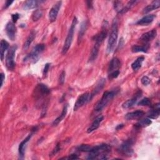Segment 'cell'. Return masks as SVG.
I'll list each match as a JSON object with an SVG mask.
<instances>
[{
	"label": "cell",
	"mask_w": 160,
	"mask_h": 160,
	"mask_svg": "<svg viewBox=\"0 0 160 160\" xmlns=\"http://www.w3.org/2000/svg\"><path fill=\"white\" fill-rule=\"evenodd\" d=\"M111 151V146L106 144H102L91 148L89 152L88 159H107L108 154Z\"/></svg>",
	"instance_id": "cell-1"
},
{
	"label": "cell",
	"mask_w": 160,
	"mask_h": 160,
	"mask_svg": "<svg viewBox=\"0 0 160 160\" xmlns=\"http://www.w3.org/2000/svg\"><path fill=\"white\" fill-rule=\"evenodd\" d=\"M118 36V24L117 19H114L112 23L111 32H110L108 41L107 52L108 53H111L114 51L116 46Z\"/></svg>",
	"instance_id": "cell-2"
},
{
	"label": "cell",
	"mask_w": 160,
	"mask_h": 160,
	"mask_svg": "<svg viewBox=\"0 0 160 160\" xmlns=\"http://www.w3.org/2000/svg\"><path fill=\"white\" fill-rule=\"evenodd\" d=\"M78 22V19L76 17H74L73 18V20L72 21L71 27L69 29L67 37L65 39V42L64 43L62 49V54H65L69 50L71 43L72 42V39H73V36H74V29L76 28V26Z\"/></svg>",
	"instance_id": "cell-3"
},
{
	"label": "cell",
	"mask_w": 160,
	"mask_h": 160,
	"mask_svg": "<svg viewBox=\"0 0 160 160\" xmlns=\"http://www.w3.org/2000/svg\"><path fill=\"white\" fill-rule=\"evenodd\" d=\"M45 46L44 44H38L34 47L32 51L24 59V61H31L36 63L39 59L40 54L43 52Z\"/></svg>",
	"instance_id": "cell-4"
},
{
	"label": "cell",
	"mask_w": 160,
	"mask_h": 160,
	"mask_svg": "<svg viewBox=\"0 0 160 160\" xmlns=\"http://www.w3.org/2000/svg\"><path fill=\"white\" fill-rule=\"evenodd\" d=\"M116 92L115 91H106L104 92L101 99L98 101L96 105L94 107V109L96 111H101L106 105L107 104L114 98L116 95Z\"/></svg>",
	"instance_id": "cell-5"
},
{
	"label": "cell",
	"mask_w": 160,
	"mask_h": 160,
	"mask_svg": "<svg viewBox=\"0 0 160 160\" xmlns=\"http://www.w3.org/2000/svg\"><path fill=\"white\" fill-rule=\"evenodd\" d=\"M17 49V46L14 45L9 48L6 55V66L9 70H13L15 67L14 56Z\"/></svg>",
	"instance_id": "cell-6"
},
{
	"label": "cell",
	"mask_w": 160,
	"mask_h": 160,
	"mask_svg": "<svg viewBox=\"0 0 160 160\" xmlns=\"http://www.w3.org/2000/svg\"><path fill=\"white\" fill-rule=\"evenodd\" d=\"M133 140L130 139H128L125 141H124L120 146L119 148V151L120 152L122 153V154L125 155H128V156H131L132 152V144H133Z\"/></svg>",
	"instance_id": "cell-7"
},
{
	"label": "cell",
	"mask_w": 160,
	"mask_h": 160,
	"mask_svg": "<svg viewBox=\"0 0 160 160\" xmlns=\"http://www.w3.org/2000/svg\"><path fill=\"white\" fill-rule=\"evenodd\" d=\"M108 22L106 21H104L102 26L101 31L97 35L94 36V41L96 44H98L101 46V44L102 42L104 39L106 38L108 34Z\"/></svg>",
	"instance_id": "cell-8"
},
{
	"label": "cell",
	"mask_w": 160,
	"mask_h": 160,
	"mask_svg": "<svg viewBox=\"0 0 160 160\" xmlns=\"http://www.w3.org/2000/svg\"><path fill=\"white\" fill-rule=\"evenodd\" d=\"M91 101L90 99V94L89 92H85L82 94H81L79 98H78L76 102L74 104V110L76 111L84 104H86L88 101Z\"/></svg>",
	"instance_id": "cell-9"
},
{
	"label": "cell",
	"mask_w": 160,
	"mask_h": 160,
	"mask_svg": "<svg viewBox=\"0 0 160 160\" xmlns=\"http://www.w3.org/2000/svg\"><path fill=\"white\" fill-rule=\"evenodd\" d=\"M61 4L62 1H58L53 5V6L50 9L49 12V19L51 22H54V21H56L59 11L61 6Z\"/></svg>",
	"instance_id": "cell-10"
},
{
	"label": "cell",
	"mask_w": 160,
	"mask_h": 160,
	"mask_svg": "<svg viewBox=\"0 0 160 160\" xmlns=\"http://www.w3.org/2000/svg\"><path fill=\"white\" fill-rule=\"evenodd\" d=\"M6 32L8 38L11 40L14 41L16 38V34L17 29L13 22H8L6 26Z\"/></svg>",
	"instance_id": "cell-11"
},
{
	"label": "cell",
	"mask_w": 160,
	"mask_h": 160,
	"mask_svg": "<svg viewBox=\"0 0 160 160\" xmlns=\"http://www.w3.org/2000/svg\"><path fill=\"white\" fill-rule=\"evenodd\" d=\"M35 92H36V94H35L36 96H38V98L39 99L49 94L50 90L46 85L43 84H39L36 86L35 89Z\"/></svg>",
	"instance_id": "cell-12"
},
{
	"label": "cell",
	"mask_w": 160,
	"mask_h": 160,
	"mask_svg": "<svg viewBox=\"0 0 160 160\" xmlns=\"http://www.w3.org/2000/svg\"><path fill=\"white\" fill-rule=\"evenodd\" d=\"M157 35V31L156 29H152L150 31L146 32L144 33L140 38V40L144 42L145 44H148L149 41H152Z\"/></svg>",
	"instance_id": "cell-13"
},
{
	"label": "cell",
	"mask_w": 160,
	"mask_h": 160,
	"mask_svg": "<svg viewBox=\"0 0 160 160\" xmlns=\"http://www.w3.org/2000/svg\"><path fill=\"white\" fill-rule=\"evenodd\" d=\"M141 92L140 91L138 92L135 95L134 97H133L132 98H131L130 99H128L126 101H125L122 104V107L124 109H127V108H129L132 107V106H134L136 103V102L138 101V99L141 96Z\"/></svg>",
	"instance_id": "cell-14"
},
{
	"label": "cell",
	"mask_w": 160,
	"mask_h": 160,
	"mask_svg": "<svg viewBox=\"0 0 160 160\" xmlns=\"http://www.w3.org/2000/svg\"><path fill=\"white\" fill-rule=\"evenodd\" d=\"M103 118H104V117L102 116H99L98 118H96L94 119V121L92 122V124L90 125V126L88 128L87 132L90 133V132H92L93 131L99 128L101 122L102 121Z\"/></svg>",
	"instance_id": "cell-15"
},
{
	"label": "cell",
	"mask_w": 160,
	"mask_h": 160,
	"mask_svg": "<svg viewBox=\"0 0 160 160\" xmlns=\"http://www.w3.org/2000/svg\"><path fill=\"white\" fill-rule=\"evenodd\" d=\"M42 1H37V0H29L26 1L23 4V8L26 10L31 9L37 8L41 3L43 2Z\"/></svg>",
	"instance_id": "cell-16"
},
{
	"label": "cell",
	"mask_w": 160,
	"mask_h": 160,
	"mask_svg": "<svg viewBox=\"0 0 160 160\" xmlns=\"http://www.w3.org/2000/svg\"><path fill=\"white\" fill-rule=\"evenodd\" d=\"M121 66V62L117 58H113L109 65V68H108V72L111 73L113 71L119 70V68Z\"/></svg>",
	"instance_id": "cell-17"
},
{
	"label": "cell",
	"mask_w": 160,
	"mask_h": 160,
	"mask_svg": "<svg viewBox=\"0 0 160 160\" xmlns=\"http://www.w3.org/2000/svg\"><path fill=\"white\" fill-rule=\"evenodd\" d=\"M32 136V134H29L20 144L19 146V157L21 158H23L24 156V151H25V148H26V145L27 144V142L30 140Z\"/></svg>",
	"instance_id": "cell-18"
},
{
	"label": "cell",
	"mask_w": 160,
	"mask_h": 160,
	"mask_svg": "<svg viewBox=\"0 0 160 160\" xmlns=\"http://www.w3.org/2000/svg\"><path fill=\"white\" fill-rule=\"evenodd\" d=\"M144 112L142 111L138 110L136 111L128 112L125 115V119L127 120H132V119H136L144 115Z\"/></svg>",
	"instance_id": "cell-19"
},
{
	"label": "cell",
	"mask_w": 160,
	"mask_h": 160,
	"mask_svg": "<svg viewBox=\"0 0 160 160\" xmlns=\"http://www.w3.org/2000/svg\"><path fill=\"white\" fill-rule=\"evenodd\" d=\"M105 82H106V81L104 79H99V82H98V84H96L95 88L93 89L92 92L91 94H90V99L91 100L92 99V98L96 96L104 87V84H105Z\"/></svg>",
	"instance_id": "cell-20"
},
{
	"label": "cell",
	"mask_w": 160,
	"mask_h": 160,
	"mask_svg": "<svg viewBox=\"0 0 160 160\" xmlns=\"http://www.w3.org/2000/svg\"><path fill=\"white\" fill-rule=\"evenodd\" d=\"M160 6V1L159 0H156V1H152L151 4H148L147 6H146L143 10H142V12L144 14H146V13H148L149 12L154 10V9H158L159 8Z\"/></svg>",
	"instance_id": "cell-21"
},
{
	"label": "cell",
	"mask_w": 160,
	"mask_h": 160,
	"mask_svg": "<svg viewBox=\"0 0 160 160\" xmlns=\"http://www.w3.org/2000/svg\"><path fill=\"white\" fill-rule=\"evenodd\" d=\"M154 17L155 16L153 14L146 15V16H144L143 18H142L141 19H139L136 22V24H139V25H142V26L148 25V24L151 23L153 21V20L154 19Z\"/></svg>",
	"instance_id": "cell-22"
},
{
	"label": "cell",
	"mask_w": 160,
	"mask_h": 160,
	"mask_svg": "<svg viewBox=\"0 0 160 160\" xmlns=\"http://www.w3.org/2000/svg\"><path fill=\"white\" fill-rule=\"evenodd\" d=\"M99 47H100V45L96 44V43L94 44V45L91 51V54H90L89 58V62H92L97 58L98 52H99Z\"/></svg>",
	"instance_id": "cell-23"
},
{
	"label": "cell",
	"mask_w": 160,
	"mask_h": 160,
	"mask_svg": "<svg viewBox=\"0 0 160 160\" xmlns=\"http://www.w3.org/2000/svg\"><path fill=\"white\" fill-rule=\"evenodd\" d=\"M87 28H88V23H87V21H83L81 23V26H80V28H79V34H78V42H79L84 35V33L87 29Z\"/></svg>",
	"instance_id": "cell-24"
},
{
	"label": "cell",
	"mask_w": 160,
	"mask_h": 160,
	"mask_svg": "<svg viewBox=\"0 0 160 160\" xmlns=\"http://www.w3.org/2000/svg\"><path fill=\"white\" fill-rule=\"evenodd\" d=\"M160 114V109H159V104L158 103L155 106H154V109L151 110L149 114H148V118L151 119H156L159 117Z\"/></svg>",
	"instance_id": "cell-25"
},
{
	"label": "cell",
	"mask_w": 160,
	"mask_h": 160,
	"mask_svg": "<svg viewBox=\"0 0 160 160\" xmlns=\"http://www.w3.org/2000/svg\"><path fill=\"white\" fill-rule=\"evenodd\" d=\"M9 48V43L4 39H2L0 42V56L1 60L2 61L4 57V52Z\"/></svg>",
	"instance_id": "cell-26"
},
{
	"label": "cell",
	"mask_w": 160,
	"mask_h": 160,
	"mask_svg": "<svg viewBox=\"0 0 160 160\" xmlns=\"http://www.w3.org/2000/svg\"><path fill=\"white\" fill-rule=\"evenodd\" d=\"M67 111H68V105H66L64 106L62 111L61 112V114L56 119H54V121L52 122V126H57L65 118V116L67 114Z\"/></svg>",
	"instance_id": "cell-27"
},
{
	"label": "cell",
	"mask_w": 160,
	"mask_h": 160,
	"mask_svg": "<svg viewBox=\"0 0 160 160\" xmlns=\"http://www.w3.org/2000/svg\"><path fill=\"white\" fill-rule=\"evenodd\" d=\"M35 36H36V32H35L34 31H31V32H30L29 35L28 36V37L27 38L26 40L25 41L24 44H23V49L26 50L27 49L29 48L30 44H31L32 43V42L33 41V40H34V38H35Z\"/></svg>",
	"instance_id": "cell-28"
},
{
	"label": "cell",
	"mask_w": 160,
	"mask_h": 160,
	"mask_svg": "<svg viewBox=\"0 0 160 160\" xmlns=\"http://www.w3.org/2000/svg\"><path fill=\"white\" fill-rule=\"evenodd\" d=\"M148 49H149V45H148V44H147L144 46L134 45L132 47L131 50H132V52H147Z\"/></svg>",
	"instance_id": "cell-29"
},
{
	"label": "cell",
	"mask_w": 160,
	"mask_h": 160,
	"mask_svg": "<svg viewBox=\"0 0 160 160\" xmlns=\"http://www.w3.org/2000/svg\"><path fill=\"white\" fill-rule=\"evenodd\" d=\"M144 59V58L141 56L138 58L135 61H134L131 64V68L134 71H138L139 70L142 65V63Z\"/></svg>",
	"instance_id": "cell-30"
},
{
	"label": "cell",
	"mask_w": 160,
	"mask_h": 160,
	"mask_svg": "<svg viewBox=\"0 0 160 160\" xmlns=\"http://www.w3.org/2000/svg\"><path fill=\"white\" fill-rule=\"evenodd\" d=\"M152 121L149 118H144L142 119L141 120H140L138 122H137L136 124V128H144L146 126H148L149 125H150L151 124Z\"/></svg>",
	"instance_id": "cell-31"
},
{
	"label": "cell",
	"mask_w": 160,
	"mask_h": 160,
	"mask_svg": "<svg viewBox=\"0 0 160 160\" xmlns=\"http://www.w3.org/2000/svg\"><path fill=\"white\" fill-rule=\"evenodd\" d=\"M136 2H137V1H129L125 6H123L122 9L119 12V14H123V13L126 12L127 11L130 10L136 4Z\"/></svg>",
	"instance_id": "cell-32"
},
{
	"label": "cell",
	"mask_w": 160,
	"mask_h": 160,
	"mask_svg": "<svg viewBox=\"0 0 160 160\" xmlns=\"http://www.w3.org/2000/svg\"><path fill=\"white\" fill-rule=\"evenodd\" d=\"M42 16V11L41 9L35 10L32 14V19L33 21H38Z\"/></svg>",
	"instance_id": "cell-33"
},
{
	"label": "cell",
	"mask_w": 160,
	"mask_h": 160,
	"mask_svg": "<svg viewBox=\"0 0 160 160\" xmlns=\"http://www.w3.org/2000/svg\"><path fill=\"white\" fill-rule=\"evenodd\" d=\"M92 146L88 145V144H81L78 148V149L82 152H89L91 149Z\"/></svg>",
	"instance_id": "cell-34"
},
{
	"label": "cell",
	"mask_w": 160,
	"mask_h": 160,
	"mask_svg": "<svg viewBox=\"0 0 160 160\" xmlns=\"http://www.w3.org/2000/svg\"><path fill=\"white\" fill-rule=\"evenodd\" d=\"M139 106H150L151 105V101L150 100L147 98H143L142 99H141L138 104Z\"/></svg>",
	"instance_id": "cell-35"
},
{
	"label": "cell",
	"mask_w": 160,
	"mask_h": 160,
	"mask_svg": "<svg viewBox=\"0 0 160 160\" xmlns=\"http://www.w3.org/2000/svg\"><path fill=\"white\" fill-rule=\"evenodd\" d=\"M141 83H142L143 85L147 86V85H148V84H150L151 80H150V79H149L148 76H143V77L141 78Z\"/></svg>",
	"instance_id": "cell-36"
},
{
	"label": "cell",
	"mask_w": 160,
	"mask_h": 160,
	"mask_svg": "<svg viewBox=\"0 0 160 160\" xmlns=\"http://www.w3.org/2000/svg\"><path fill=\"white\" fill-rule=\"evenodd\" d=\"M119 74V70H117V71H113L111 73H109V76H108V78L111 79H114V78H116Z\"/></svg>",
	"instance_id": "cell-37"
},
{
	"label": "cell",
	"mask_w": 160,
	"mask_h": 160,
	"mask_svg": "<svg viewBox=\"0 0 160 160\" xmlns=\"http://www.w3.org/2000/svg\"><path fill=\"white\" fill-rule=\"evenodd\" d=\"M65 76H66V72L64 71H62L60 74L59 78V82L61 84H64L65 81Z\"/></svg>",
	"instance_id": "cell-38"
},
{
	"label": "cell",
	"mask_w": 160,
	"mask_h": 160,
	"mask_svg": "<svg viewBox=\"0 0 160 160\" xmlns=\"http://www.w3.org/2000/svg\"><path fill=\"white\" fill-rule=\"evenodd\" d=\"M49 66H50L49 63H46L45 64V66H44V70H43V75L44 76H46V74H48V70L49 69Z\"/></svg>",
	"instance_id": "cell-39"
},
{
	"label": "cell",
	"mask_w": 160,
	"mask_h": 160,
	"mask_svg": "<svg viewBox=\"0 0 160 160\" xmlns=\"http://www.w3.org/2000/svg\"><path fill=\"white\" fill-rule=\"evenodd\" d=\"M19 14H18V13L13 14H12V16H11V18H12V21H13L14 23L17 22V21H18V19H19Z\"/></svg>",
	"instance_id": "cell-40"
},
{
	"label": "cell",
	"mask_w": 160,
	"mask_h": 160,
	"mask_svg": "<svg viewBox=\"0 0 160 160\" xmlns=\"http://www.w3.org/2000/svg\"><path fill=\"white\" fill-rule=\"evenodd\" d=\"M60 149H61V148H60V146H59V144H58L56 145V146L55 147V148L54 149V150L52 151L51 154H56Z\"/></svg>",
	"instance_id": "cell-41"
},
{
	"label": "cell",
	"mask_w": 160,
	"mask_h": 160,
	"mask_svg": "<svg viewBox=\"0 0 160 160\" xmlns=\"http://www.w3.org/2000/svg\"><path fill=\"white\" fill-rule=\"evenodd\" d=\"M13 2V1H6V3H5V5H4V8L5 9H6V8H8L12 3Z\"/></svg>",
	"instance_id": "cell-42"
},
{
	"label": "cell",
	"mask_w": 160,
	"mask_h": 160,
	"mask_svg": "<svg viewBox=\"0 0 160 160\" xmlns=\"http://www.w3.org/2000/svg\"><path fill=\"white\" fill-rule=\"evenodd\" d=\"M1 86H0V87L1 88L2 86V84H3L4 80V79H5V76H4V73H2V72L1 73Z\"/></svg>",
	"instance_id": "cell-43"
},
{
	"label": "cell",
	"mask_w": 160,
	"mask_h": 160,
	"mask_svg": "<svg viewBox=\"0 0 160 160\" xmlns=\"http://www.w3.org/2000/svg\"><path fill=\"white\" fill-rule=\"evenodd\" d=\"M68 159H78L79 158L78 157V156L76 154H71L68 158Z\"/></svg>",
	"instance_id": "cell-44"
},
{
	"label": "cell",
	"mask_w": 160,
	"mask_h": 160,
	"mask_svg": "<svg viewBox=\"0 0 160 160\" xmlns=\"http://www.w3.org/2000/svg\"><path fill=\"white\" fill-rule=\"evenodd\" d=\"M123 126H124V124H121L118 125V126L116 128V130H119V129H121Z\"/></svg>",
	"instance_id": "cell-45"
}]
</instances>
